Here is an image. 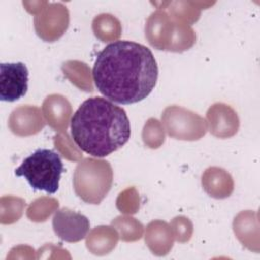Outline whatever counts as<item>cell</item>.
<instances>
[{"label":"cell","mask_w":260,"mask_h":260,"mask_svg":"<svg viewBox=\"0 0 260 260\" xmlns=\"http://www.w3.org/2000/svg\"><path fill=\"white\" fill-rule=\"evenodd\" d=\"M158 68L144 45L117 41L101 51L92 68L98 90L114 103L129 105L144 100L154 88Z\"/></svg>","instance_id":"6da1fadb"},{"label":"cell","mask_w":260,"mask_h":260,"mask_svg":"<svg viewBox=\"0 0 260 260\" xmlns=\"http://www.w3.org/2000/svg\"><path fill=\"white\" fill-rule=\"evenodd\" d=\"M71 135L81 150L95 157H104L129 140L130 122L124 109L105 98L92 96L85 100L74 113Z\"/></svg>","instance_id":"7a4b0ae2"},{"label":"cell","mask_w":260,"mask_h":260,"mask_svg":"<svg viewBox=\"0 0 260 260\" xmlns=\"http://www.w3.org/2000/svg\"><path fill=\"white\" fill-rule=\"evenodd\" d=\"M64 171L60 155L47 148H39L25 157L14 174L23 177L35 190L54 194L59 189V181Z\"/></svg>","instance_id":"3957f363"},{"label":"cell","mask_w":260,"mask_h":260,"mask_svg":"<svg viewBox=\"0 0 260 260\" xmlns=\"http://www.w3.org/2000/svg\"><path fill=\"white\" fill-rule=\"evenodd\" d=\"M113 170L109 161L84 158L78 162L73 174L76 195L84 202L99 204L111 190Z\"/></svg>","instance_id":"277c9868"},{"label":"cell","mask_w":260,"mask_h":260,"mask_svg":"<svg viewBox=\"0 0 260 260\" xmlns=\"http://www.w3.org/2000/svg\"><path fill=\"white\" fill-rule=\"evenodd\" d=\"M167 133L180 140H198L207 131L206 121L198 114L179 106H170L161 115Z\"/></svg>","instance_id":"5b68a950"},{"label":"cell","mask_w":260,"mask_h":260,"mask_svg":"<svg viewBox=\"0 0 260 260\" xmlns=\"http://www.w3.org/2000/svg\"><path fill=\"white\" fill-rule=\"evenodd\" d=\"M37 35L45 42L61 38L69 25V11L60 2L49 3L34 19Z\"/></svg>","instance_id":"8992f818"},{"label":"cell","mask_w":260,"mask_h":260,"mask_svg":"<svg viewBox=\"0 0 260 260\" xmlns=\"http://www.w3.org/2000/svg\"><path fill=\"white\" fill-rule=\"evenodd\" d=\"M28 70L21 63H2L0 65V100L15 102L27 91Z\"/></svg>","instance_id":"52a82bcc"},{"label":"cell","mask_w":260,"mask_h":260,"mask_svg":"<svg viewBox=\"0 0 260 260\" xmlns=\"http://www.w3.org/2000/svg\"><path fill=\"white\" fill-rule=\"evenodd\" d=\"M53 229L61 240L75 243L81 241L87 235L89 220L85 215L64 207L54 214Z\"/></svg>","instance_id":"ba28073f"},{"label":"cell","mask_w":260,"mask_h":260,"mask_svg":"<svg viewBox=\"0 0 260 260\" xmlns=\"http://www.w3.org/2000/svg\"><path fill=\"white\" fill-rule=\"evenodd\" d=\"M178 22L164 10L150 14L145 24V37L148 43L157 50L170 51Z\"/></svg>","instance_id":"9c48e42d"},{"label":"cell","mask_w":260,"mask_h":260,"mask_svg":"<svg viewBox=\"0 0 260 260\" xmlns=\"http://www.w3.org/2000/svg\"><path fill=\"white\" fill-rule=\"evenodd\" d=\"M46 125L41 110L36 106L24 105L13 110L8 126L12 133L18 136H29L40 132Z\"/></svg>","instance_id":"30bf717a"},{"label":"cell","mask_w":260,"mask_h":260,"mask_svg":"<svg viewBox=\"0 0 260 260\" xmlns=\"http://www.w3.org/2000/svg\"><path fill=\"white\" fill-rule=\"evenodd\" d=\"M209 131L218 138H228L235 135L239 129L237 113L229 105L217 103L212 105L206 114Z\"/></svg>","instance_id":"8fae6325"},{"label":"cell","mask_w":260,"mask_h":260,"mask_svg":"<svg viewBox=\"0 0 260 260\" xmlns=\"http://www.w3.org/2000/svg\"><path fill=\"white\" fill-rule=\"evenodd\" d=\"M42 110L48 124L53 129L61 132L67 129L72 110L65 96L57 93L48 95L43 103Z\"/></svg>","instance_id":"7c38bea8"},{"label":"cell","mask_w":260,"mask_h":260,"mask_svg":"<svg viewBox=\"0 0 260 260\" xmlns=\"http://www.w3.org/2000/svg\"><path fill=\"white\" fill-rule=\"evenodd\" d=\"M155 4L161 5L158 9L166 11L175 21L191 25L199 19L201 9H206L213 3L200 1H168L157 2Z\"/></svg>","instance_id":"4fadbf2b"},{"label":"cell","mask_w":260,"mask_h":260,"mask_svg":"<svg viewBox=\"0 0 260 260\" xmlns=\"http://www.w3.org/2000/svg\"><path fill=\"white\" fill-rule=\"evenodd\" d=\"M202 186L205 192L214 198L229 197L234 190V182L231 175L217 167L208 168L202 175Z\"/></svg>","instance_id":"5bb4252c"},{"label":"cell","mask_w":260,"mask_h":260,"mask_svg":"<svg viewBox=\"0 0 260 260\" xmlns=\"http://www.w3.org/2000/svg\"><path fill=\"white\" fill-rule=\"evenodd\" d=\"M174 234L172 228L162 220H153L148 223L145 232V243L152 253L166 255L173 247Z\"/></svg>","instance_id":"9a60e30c"},{"label":"cell","mask_w":260,"mask_h":260,"mask_svg":"<svg viewBox=\"0 0 260 260\" xmlns=\"http://www.w3.org/2000/svg\"><path fill=\"white\" fill-rule=\"evenodd\" d=\"M118 241L117 232L111 226L94 228L86 239L87 249L96 255H104L115 248Z\"/></svg>","instance_id":"2e32d148"},{"label":"cell","mask_w":260,"mask_h":260,"mask_svg":"<svg viewBox=\"0 0 260 260\" xmlns=\"http://www.w3.org/2000/svg\"><path fill=\"white\" fill-rule=\"evenodd\" d=\"M92 30L94 36L102 42H111L120 37L121 23L112 14L102 13L94 17L92 21Z\"/></svg>","instance_id":"e0dca14e"},{"label":"cell","mask_w":260,"mask_h":260,"mask_svg":"<svg viewBox=\"0 0 260 260\" xmlns=\"http://www.w3.org/2000/svg\"><path fill=\"white\" fill-rule=\"evenodd\" d=\"M64 75L78 88L85 91H92L90 70L85 63L79 61H67L63 63Z\"/></svg>","instance_id":"ac0fdd59"},{"label":"cell","mask_w":260,"mask_h":260,"mask_svg":"<svg viewBox=\"0 0 260 260\" xmlns=\"http://www.w3.org/2000/svg\"><path fill=\"white\" fill-rule=\"evenodd\" d=\"M25 201L14 196L1 197L0 221L3 224H10L17 221L22 215Z\"/></svg>","instance_id":"d6986e66"},{"label":"cell","mask_w":260,"mask_h":260,"mask_svg":"<svg viewBox=\"0 0 260 260\" xmlns=\"http://www.w3.org/2000/svg\"><path fill=\"white\" fill-rule=\"evenodd\" d=\"M58 200L49 197H41L36 199L27 208L26 215L31 221L41 222L47 220L52 212L58 209Z\"/></svg>","instance_id":"ffe728a7"},{"label":"cell","mask_w":260,"mask_h":260,"mask_svg":"<svg viewBox=\"0 0 260 260\" xmlns=\"http://www.w3.org/2000/svg\"><path fill=\"white\" fill-rule=\"evenodd\" d=\"M112 225L118 230L123 241H135L142 236V224L131 216H118L112 221Z\"/></svg>","instance_id":"44dd1931"},{"label":"cell","mask_w":260,"mask_h":260,"mask_svg":"<svg viewBox=\"0 0 260 260\" xmlns=\"http://www.w3.org/2000/svg\"><path fill=\"white\" fill-rule=\"evenodd\" d=\"M142 139L146 146L150 148L159 147L165 141V132L161 124L153 118H150L144 125Z\"/></svg>","instance_id":"7402d4cb"},{"label":"cell","mask_w":260,"mask_h":260,"mask_svg":"<svg viewBox=\"0 0 260 260\" xmlns=\"http://www.w3.org/2000/svg\"><path fill=\"white\" fill-rule=\"evenodd\" d=\"M117 207L124 213H135L139 208L138 195L134 188L124 190L117 199Z\"/></svg>","instance_id":"603a6c76"},{"label":"cell","mask_w":260,"mask_h":260,"mask_svg":"<svg viewBox=\"0 0 260 260\" xmlns=\"http://www.w3.org/2000/svg\"><path fill=\"white\" fill-rule=\"evenodd\" d=\"M171 228L175 238L181 242H187L190 240L193 225L192 222L185 216H177L171 222Z\"/></svg>","instance_id":"cb8c5ba5"},{"label":"cell","mask_w":260,"mask_h":260,"mask_svg":"<svg viewBox=\"0 0 260 260\" xmlns=\"http://www.w3.org/2000/svg\"><path fill=\"white\" fill-rule=\"evenodd\" d=\"M55 147L59 149V151L62 153V155L70 160H77L82 154L73 147V144L71 143V140L69 139L68 135L64 133L56 135L55 137Z\"/></svg>","instance_id":"d4e9b609"},{"label":"cell","mask_w":260,"mask_h":260,"mask_svg":"<svg viewBox=\"0 0 260 260\" xmlns=\"http://www.w3.org/2000/svg\"><path fill=\"white\" fill-rule=\"evenodd\" d=\"M22 4L29 13L37 15L49 4V2H47V1H32V2L31 1L30 2L23 1Z\"/></svg>","instance_id":"484cf974"}]
</instances>
